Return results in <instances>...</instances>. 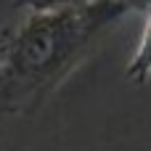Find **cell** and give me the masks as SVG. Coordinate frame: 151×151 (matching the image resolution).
Wrapping results in <instances>:
<instances>
[{
	"label": "cell",
	"mask_w": 151,
	"mask_h": 151,
	"mask_svg": "<svg viewBox=\"0 0 151 151\" xmlns=\"http://www.w3.org/2000/svg\"><path fill=\"white\" fill-rule=\"evenodd\" d=\"M146 5L149 0H88L61 11L29 13L16 32H5L0 111L35 114L119 19Z\"/></svg>",
	"instance_id": "6da1fadb"
},
{
	"label": "cell",
	"mask_w": 151,
	"mask_h": 151,
	"mask_svg": "<svg viewBox=\"0 0 151 151\" xmlns=\"http://www.w3.org/2000/svg\"><path fill=\"white\" fill-rule=\"evenodd\" d=\"M125 77L133 85H146L149 77H151V0H149V5H146V24H143L138 48H135L127 69H125Z\"/></svg>",
	"instance_id": "7a4b0ae2"
},
{
	"label": "cell",
	"mask_w": 151,
	"mask_h": 151,
	"mask_svg": "<svg viewBox=\"0 0 151 151\" xmlns=\"http://www.w3.org/2000/svg\"><path fill=\"white\" fill-rule=\"evenodd\" d=\"M88 0H16L19 8H27L29 13H45V11H61V8H72Z\"/></svg>",
	"instance_id": "3957f363"
}]
</instances>
